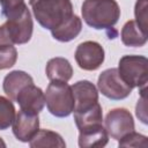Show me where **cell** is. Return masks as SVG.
I'll return each mask as SVG.
<instances>
[{"mask_svg":"<svg viewBox=\"0 0 148 148\" xmlns=\"http://www.w3.org/2000/svg\"><path fill=\"white\" fill-rule=\"evenodd\" d=\"M34 83V79L23 71H13L8 73L2 82V89L5 94L15 102L17 94L28 84Z\"/></svg>","mask_w":148,"mask_h":148,"instance_id":"7c38bea8","label":"cell"},{"mask_svg":"<svg viewBox=\"0 0 148 148\" xmlns=\"http://www.w3.org/2000/svg\"><path fill=\"white\" fill-rule=\"evenodd\" d=\"M81 14L83 21L94 29H113L119 21L120 8L116 0H84Z\"/></svg>","mask_w":148,"mask_h":148,"instance_id":"6da1fadb","label":"cell"},{"mask_svg":"<svg viewBox=\"0 0 148 148\" xmlns=\"http://www.w3.org/2000/svg\"><path fill=\"white\" fill-rule=\"evenodd\" d=\"M15 102L20 105V110L38 114L44 109L45 95L39 87L30 83L17 94Z\"/></svg>","mask_w":148,"mask_h":148,"instance_id":"30bf717a","label":"cell"},{"mask_svg":"<svg viewBox=\"0 0 148 148\" xmlns=\"http://www.w3.org/2000/svg\"><path fill=\"white\" fill-rule=\"evenodd\" d=\"M118 73L133 89L139 88L140 94H146L148 81V60L145 56H123L118 64Z\"/></svg>","mask_w":148,"mask_h":148,"instance_id":"277c9868","label":"cell"},{"mask_svg":"<svg viewBox=\"0 0 148 148\" xmlns=\"http://www.w3.org/2000/svg\"><path fill=\"white\" fill-rule=\"evenodd\" d=\"M97 88L106 98L120 101L130 96L132 88L121 79L117 68H108L103 71L97 80Z\"/></svg>","mask_w":148,"mask_h":148,"instance_id":"5b68a950","label":"cell"},{"mask_svg":"<svg viewBox=\"0 0 148 148\" xmlns=\"http://www.w3.org/2000/svg\"><path fill=\"white\" fill-rule=\"evenodd\" d=\"M109 142V135L103 125L79 131V146L81 148L104 147Z\"/></svg>","mask_w":148,"mask_h":148,"instance_id":"2e32d148","label":"cell"},{"mask_svg":"<svg viewBox=\"0 0 148 148\" xmlns=\"http://www.w3.org/2000/svg\"><path fill=\"white\" fill-rule=\"evenodd\" d=\"M104 124L108 135L114 140H120L135 128L133 116L125 108H116L110 110L105 117Z\"/></svg>","mask_w":148,"mask_h":148,"instance_id":"8992f818","label":"cell"},{"mask_svg":"<svg viewBox=\"0 0 148 148\" xmlns=\"http://www.w3.org/2000/svg\"><path fill=\"white\" fill-rule=\"evenodd\" d=\"M16 111L10 98L0 96V131L7 130L12 126Z\"/></svg>","mask_w":148,"mask_h":148,"instance_id":"ffe728a7","label":"cell"},{"mask_svg":"<svg viewBox=\"0 0 148 148\" xmlns=\"http://www.w3.org/2000/svg\"><path fill=\"white\" fill-rule=\"evenodd\" d=\"M146 94H141V98L138 101L136 108H135V112L138 118H140V120L143 124H147V113H146Z\"/></svg>","mask_w":148,"mask_h":148,"instance_id":"cb8c5ba5","label":"cell"},{"mask_svg":"<svg viewBox=\"0 0 148 148\" xmlns=\"http://www.w3.org/2000/svg\"><path fill=\"white\" fill-rule=\"evenodd\" d=\"M72 87L74 95V110L80 111L88 109L98 103V90L94 83L88 80H81L75 82Z\"/></svg>","mask_w":148,"mask_h":148,"instance_id":"8fae6325","label":"cell"},{"mask_svg":"<svg viewBox=\"0 0 148 148\" xmlns=\"http://www.w3.org/2000/svg\"><path fill=\"white\" fill-rule=\"evenodd\" d=\"M17 60V51L13 45H0V71L10 68Z\"/></svg>","mask_w":148,"mask_h":148,"instance_id":"44dd1931","label":"cell"},{"mask_svg":"<svg viewBox=\"0 0 148 148\" xmlns=\"http://www.w3.org/2000/svg\"><path fill=\"white\" fill-rule=\"evenodd\" d=\"M1 27L5 31V35L9 44L21 45L28 43L31 39L32 30H34V22L30 10L28 9L18 18L7 20Z\"/></svg>","mask_w":148,"mask_h":148,"instance_id":"52a82bcc","label":"cell"},{"mask_svg":"<svg viewBox=\"0 0 148 148\" xmlns=\"http://www.w3.org/2000/svg\"><path fill=\"white\" fill-rule=\"evenodd\" d=\"M45 73L50 81L68 82L73 76V67L66 58L56 57L47 61Z\"/></svg>","mask_w":148,"mask_h":148,"instance_id":"4fadbf2b","label":"cell"},{"mask_svg":"<svg viewBox=\"0 0 148 148\" xmlns=\"http://www.w3.org/2000/svg\"><path fill=\"white\" fill-rule=\"evenodd\" d=\"M29 3L35 18L44 29L52 30L74 15L71 0H29Z\"/></svg>","mask_w":148,"mask_h":148,"instance_id":"7a4b0ae2","label":"cell"},{"mask_svg":"<svg viewBox=\"0 0 148 148\" xmlns=\"http://www.w3.org/2000/svg\"><path fill=\"white\" fill-rule=\"evenodd\" d=\"M82 30V21L77 15H73L61 25L51 30L52 37L61 43H67L75 39Z\"/></svg>","mask_w":148,"mask_h":148,"instance_id":"e0dca14e","label":"cell"},{"mask_svg":"<svg viewBox=\"0 0 148 148\" xmlns=\"http://www.w3.org/2000/svg\"><path fill=\"white\" fill-rule=\"evenodd\" d=\"M147 6H148V0H136L134 6V15H135L134 21L145 31H147Z\"/></svg>","mask_w":148,"mask_h":148,"instance_id":"603a6c76","label":"cell"},{"mask_svg":"<svg viewBox=\"0 0 148 148\" xmlns=\"http://www.w3.org/2000/svg\"><path fill=\"white\" fill-rule=\"evenodd\" d=\"M13 134L21 142H29L39 130V118L36 113H29L20 110L12 124Z\"/></svg>","mask_w":148,"mask_h":148,"instance_id":"9c48e42d","label":"cell"},{"mask_svg":"<svg viewBox=\"0 0 148 148\" xmlns=\"http://www.w3.org/2000/svg\"><path fill=\"white\" fill-rule=\"evenodd\" d=\"M119 141V147H147V136L136 132H130Z\"/></svg>","mask_w":148,"mask_h":148,"instance_id":"7402d4cb","label":"cell"},{"mask_svg":"<svg viewBox=\"0 0 148 148\" xmlns=\"http://www.w3.org/2000/svg\"><path fill=\"white\" fill-rule=\"evenodd\" d=\"M73 112H74V120L79 131L103 125V112L99 103H96L95 105L88 109L73 111Z\"/></svg>","mask_w":148,"mask_h":148,"instance_id":"5bb4252c","label":"cell"},{"mask_svg":"<svg viewBox=\"0 0 148 148\" xmlns=\"http://www.w3.org/2000/svg\"><path fill=\"white\" fill-rule=\"evenodd\" d=\"M0 6L1 13L7 20L18 18L28 10L24 0H0Z\"/></svg>","mask_w":148,"mask_h":148,"instance_id":"d6986e66","label":"cell"},{"mask_svg":"<svg viewBox=\"0 0 148 148\" xmlns=\"http://www.w3.org/2000/svg\"><path fill=\"white\" fill-rule=\"evenodd\" d=\"M29 146L31 148H65L66 142L64 141L62 136L57 132L50 130H38L29 141Z\"/></svg>","mask_w":148,"mask_h":148,"instance_id":"ac0fdd59","label":"cell"},{"mask_svg":"<svg viewBox=\"0 0 148 148\" xmlns=\"http://www.w3.org/2000/svg\"><path fill=\"white\" fill-rule=\"evenodd\" d=\"M45 104L49 112L58 118L68 117L74 110V95L72 87L64 81H51L46 88Z\"/></svg>","mask_w":148,"mask_h":148,"instance_id":"3957f363","label":"cell"},{"mask_svg":"<svg viewBox=\"0 0 148 148\" xmlns=\"http://www.w3.org/2000/svg\"><path fill=\"white\" fill-rule=\"evenodd\" d=\"M120 38L126 46L141 47L147 43V31H145L134 20H130L123 25Z\"/></svg>","mask_w":148,"mask_h":148,"instance_id":"9a60e30c","label":"cell"},{"mask_svg":"<svg viewBox=\"0 0 148 148\" xmlns=\"http://www.w3.org/2000/svg\"><path fill=\"white\" fill-rule=\"evenodd\" d=\"M75 61L83 71H96L104 62L105 52L103 46L94 40L80 43L75 50Z\"/></svg>","mask_w":148,"mask_h":148,"instance_id":"ba28073f","label":"cell"},{"mask_svg":"<svg viewBox=\"0 0 148 148\" xmlns=\"http://www.w3.org/2000/svg\"><path fill=\"white\" fill-rule=\"evenodd\" d=\"M0 148H6V142L2 140V138H0Z\"/></svg>","mask_w":148,"mask_h":148,"instance_id":"d4e9b609","label":"cell"}]
</instances>
